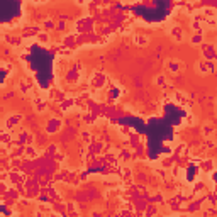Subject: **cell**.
I'll use <instances>...</instances> for the list:
<instances>
[{"mask_svg": "<svg viewBox=\"0 0 217 217\" xmlns=\"http://www.w3.org/2000/svg\"><path fill=\"white\" fill-rule=\"evenodd\" d=\"M44 26H46V27H48V29H51V27H54V24H53V22H49V20H48V22H46V24H44Z\"/></svg>", "mask_w": 217, "mask_h": 217, "instance_id": "30bf717a", "label": "cell"}, {"mask_svg": "<svg viewBox=\"0 0 217 217\" xmlns=\"http://www.w3.org/2000/svg\"><path fill=\"white\" fill-rule=\"evenodd\" d=\"M136 39H137V42H139V44H144V42H146V39H144L143 36H137Z\"/></svg>", "mask_w": 217, "mask_h": 217, "instance_id": "ba28073f", "label": "cell"}, {"mask_svg": "<svg viewBox=\"0 0 217 217\" xmlns=\"http://www.w3.org/2000/svg\"><path fill=\"white\" fill-rule=\"evenodd\" d=\"M37 37H39V41H41V42H46V41L49 39V37H48V34H46V32H41V34L37 36Z\"/></svg>", "mask_w": 217, "mask_h": 217, "instance_id": "5b68a950", "label": "cell"}, {"mask_svg": "<svg viewBox=\"0 0 217 217\" xmlns=\"http://www.w3.org/2000/svg\"><path fill=\"white\" fill-rule=\"evenodd\" d=\"M153 214H156V209L151 205V207H148V209H146V215L149 217V215H153Z\"/></svg>", "mask_w": 217, "mask_h": 217, "instance_id": "277c9868", "label": "cell"}, {"mask_svg": "<svg viewBox=\"0 0 217 217\" xmlns=\"http://www.w3.org/2000/svg\"><path fill=\"white\" fill-rule=\"evenodd\" d=\"M58 127H59V120H51V124H49V132H53V131H56Z\"/></svg>", "mask_w": 217, "mask_h": 217, "instance_id": "7a4b0ae2", "label": "cell"}, {"mask_svg": "<svg viewBox=\"0 0 217 217\" xmlns=\"http://www.w3.org/2000/svg\"><path fill=\"white\" fill-rule=\"evenodd\" d=\"M171 34L175 36V37H178V41L182 39V32H180V29H178V27H175V29H173V31H171Z\"/></svg>", "mask_w": 217, "mask_h": 217, "instance_id": "3957f363", "label": "cell"}, {"mask_svg": "<svg viewBox=\"0 0 217 217\" xmlns=\"http://www.w3.org/2000/svg\"><path fill=\"white\" fill-rule=\"evenodd\" d=\"M56 29H58V31H64V22H63V20L58 24V27H56Z\"/></svg>", "mask_w": 217, "mask_h": 217, "instance_id": "9c48e42d", "label": "cell"}, {"mask_svg": "<svg viewBox=\"0 0 217 217\" xmlns=\"http://www.w3.org/2000/svg\"><path fill=\"white\" fill-rule=\"evenodd\" d=\"M170 70H171V71H177L178 70V63H173L171 61V63H170Z\"/></svg>", "mask_w": 217, "mask_h": 217, "instance_id": "52a82bcc", "label": "cell"}, {"mask_svg": "<svg viewBox=\"0 0 217 217\" xmlns=\"http://www.w3.org/2000/svg\"><path fill=\"white\" fill-rule=\"evenodd\" d=\"M75 39H76L75 36H66V37H64V44L66 46H75Z\"/></svg>", "mask_w": 217, "mask_h": 217, "instance_id": "6da1fadb", "label": "cell"}, {"mask_svg": "<svg viewBox=\"0 0 217 217\" xmlns=\"http://www.w3.org/2000/svg\"><path fill=\"white\" fill-rule=\"evenodd\" d=\"M200 41H202V36H200V34H197V36H193L192 42H193V44H200Z\"/></svg>", "mask_w": 217, "mask_h": 217, "instance_id": "8992f818", "label": "cell"}]
</instances>
